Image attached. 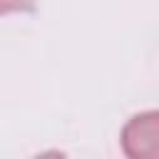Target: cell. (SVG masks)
Masks as SVG:
<instances>
[{"label":"cell","mask_w":159,"mask_h":159,"mask_svg":"<svg viewBox=\"0 0 159 159\" xmlns=\"http://www.w3.org/2000/svg\"><path fill=\"white\" fill-rule=\"evenodd\" d=\"M122 147L129 159H159V112L134 117L122 132Z\"/></svg>","instance_id":"obj_1"},{"label":"cell","mask_w":159,"mask_h":159,"mask_svg":"<svg viewBox=\"0 0 159 159\" xmlns=\"http://www.w3.org/2000/svg\"><path fill=\"white\" fill-rule=\"evenodd\" d=\"M0 5H2V15H10V12H15V10L30 7V0H0Z\"/></svg>","instance_id":"obj_2"},{"label":"cell","mask_w":159,"mask_h":159,"mask_svg":"<svg viewBox=\"0 0 159 159\" xmlns=\"http://www.w3.org/2000/svg\"><path fill=\"white\" fill-rule=\"evenodd\" d=\"M35 159H62V154H57V152H47V154H40V157H35Z\"/></svg>","instance_id":"obj_3"}]
</instances>
